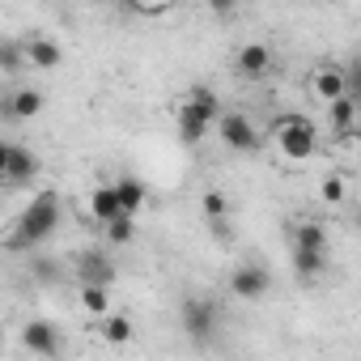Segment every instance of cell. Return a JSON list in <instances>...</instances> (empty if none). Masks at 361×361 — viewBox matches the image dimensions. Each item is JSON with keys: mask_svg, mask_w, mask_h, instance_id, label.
<instances>
[{"mask_svg": "<svg viewBox=\"0 0 361 361\" xmlns=\"http://www.w3.org/2000/svg\"><path fill=\"white\" fill-rule=\"evenodd\" d=\"M22 68H26L22 39H0V73H5V77H18Z\"/></svg>", "mask_w": 361, "mask_h": 361, "instance_id": "obj_22", "label": "cell"}, {"mask_svg": "<svg viewBox=\"0 0 361 361\" xmlns=\"http://www.w3.org/2000/svg\"><path fill=\"white\" fill-rule=\"evenodd\" d=\"M60 213H64L60 196H56V192H39V196L22 209V217L13 221V230L5 234V247H9V251H35V247H43V243L60 230Z\"/></svg>", "mask_w": 361, "mask_h": 361, "instance_id": "obj_1", "label": "cell"}, {"mask_svg": "<svg viewBox=\"0 0 361 361\" xmlns=\"http://www.w3.org/2000/svg\"><path fill=\"white\" fill-rule=\"evenodd\" d=\"M310 94H314L319 102H331V98L348 94V90H344V73H340V68H319V73L310 77Z\"/></svg>", "mask_w": 361, "mask_h": 361, "instance_id": "obj_16", "label": "cell"}, {"mask_svg": "<svg viewBox=\"0 0 361 361\" xmlns=\"http://www.w3.org/2000/svg\"><path fill=\"white\" fill-rule=\"evenodd\" d=\"M234 64H238V73H243V77L259 81V77H268V73H272V47H268V43H243Z\"/></svg>", "mask_w": 361, "mask_h": 361, "instance_id": "obj_11", "label": "cell"}, {"mask_svg": "<svg viewBox=\"0 0 361 361\" xmlns=\"http://www.w3.org/2000/svg\"><path fill=\"white\" fill-rule=\"evenodd\" d=\"M209 226H213L217 243H230V217H209Z\"/></svg>", "mask_w": 361, "mask_h": 361, "instance_id": "obj_26", "label": "cell"}, {"mask_svg": "<svg viewBox=\"0 0 361 361\" xmlns=\"http://www.w3.org/2000/svg\"><path fill=\"white\" fill-rule=\"evenodd\" d=\"M289 238H293V247H319V251H327V226H319V221H302V226H293Z\"/></svg>", "mask_w": 361, "mask_h": 361, "instance_id": "obj_21", "label": "cell"}, {"mask_svg": "<svg viewBox=\"0 0 361 361\" xmlns=\"http://www.w3.org/2000/svg\"><path fill=\"white\" fill-rule=\"evenodd\" d=\"M217 115H221V98H217L209 85H192V90H188V98H183V106H178V115H174L178 136H183L188 145L204 140V136H209V128L217 123Z\"/></svg>", "mask_w": 361, "mask_h": 361, "instance_id": "obj_2", "label": "cell"}, {"mask_svg": "<svg viewBox=\"0 0 361 361\" xmlns=\"http://www.w3.org/2000/svg\"><path fill=\"white\" fill-rule=\"evenodd\" d=\"M344 196H348V178H344V174H327V178H323V200H327V204H340Z\"/></svg>", "mask_w": 361, "mask_h": 361, "instance_id": "obj_23", "label": "cell"}, {"mask_svg": "<svg viewBox=\"0 0 361 361\" xmlns=\"http://www.w3.org/2000/svg\"><path fill=\"white\" fill-rule=\"evenodd\" d=\"M276 145H281L285 157L306 161V157L319 149V128H314V119H306V115H281V119H276Z\"/></svg>", "mask_w": 361, "mask_h": 361, "instance_id": "obj_3", "label": "cell"}, {"mask_svg": "<svg viewBox=\"0 0 361 361\" xmlns=\"http://www.w3.org/2000/svg\"><path fill=\"white\" fill-rule=\"evenodd\" d=\"M77 272H81V281H94V285H111L115 281V268H111V259L102 251H85L77 259Z\"/></svg>", "mask_w": 361, "mask_h": 361, "instance_id": "obj_15", "label": "cell"}, {"mask_svg": "<svg viewBox=\"0 0 361 361\" xmlns=\"http://www.w3.org/2000/svg\"><path fill=\"white\" fill-rule=\"evenodd\" d=\"M39 178V153L30 145H9V161H5V174L0 183H13V188H30Z\"/></svg>", "mask_w": 361, "mask_h": 361, "instance_id": "obj_8", "label": "cell"}, {"mask_svg": "<svg viewBox=\"0 0 361 361\" xmlns=\"http://www.w3.org/2000/svg\"><path fill=\"white\" fill-rule=\"evenodd\" d=\"M35 276H39V281H56V268H51V264H43V259H39V264H35Z\"/></svg>", "mask_w": 361, "mask_h": 361, "instance_id": "obj_27", "label": "cell"}, {"mask_svg": "<svg viewBox=\"0 0 361 361\" xmlns=\"http://www.w3.org/2000/svg\"><path fill=\"white\" fill-rule=\"evenodd\" d=\"M47 106V98L39 90H9L5 98H0V119H9V123H26V119H39Z\"/></svg>", "mask_w": 361, "mask_h": 361, "instance_id": "obj_7", "label": "cell"}, {"mask_svg": "<svg viewBox=\"0 0 361 361\" xmlns=\"http://www.w3.org/2000/svg\"><path fill=\"white\" fill-rule=\"evenodd\" d=\"M22 344H26V353H39V357H60V353H64V336H60V327L47 323V319L26 323Z\"/></svg>", "mask_w": 361, "mask_h": 361, "instance_id": "obj_9", "label": "cell"}, {"mask_svg": "<svg viewBox=\"0 0 361 361\" xmlns=\"http://www.w3.org/2000/svg\"><path fill=\"white\" fill-rule=\"evenodd\" d=\"M327 123H331V132L348 136V132L357 128V98H353V94L331 98V102H327Z\"/></svg>", "mask_w": 361, "mask_h": 361, "instance_id": "obj_13", "label": "cell"}, {"mask_svg": "<svg viewBox=\"0 0 361 361\" xmlns=\"http://www.w3.org/2000/svg\"><path fill=\"white\" fill-rule=\"evenodd\" d=\"M178 323H183V331L192 340H209L217 331V306L209 298H183V306H178Z\"/></svg>", "mask_w": 361, "mask_h": 361, "instance_id": "obj_5", "label": "cell"}, {"mask_svg": "<svg viewBox=\"0 0 361 361\" xmlns=\"http://www.w3.org/2000/svg\"><path fill=\"white\" fill-rule=\"evenodd\" d=\"M230 293L243 298V302H259V298L272 293V272L264 264H238L230 272Z\"/></svg>", "mask_w": 361, "mask_h": 361, "instance_id": "obj_6", "label": "cell"}, {"mask_svg": "<svg viewBox=\"0 0 361 361\" xmlns=\"http://www.w3.org/2000/svg\"><path fill=\"white\" fill-rule=\"evenodd\" d=\"M132 331H136V327H132V319H128V314H111V310H106V314H98V336H102L106 344H128V340H132Z\"/></svg>", "mask_w": 361, "mask_h": 361, "instance_id": "obj_19", "label": "cell"}, {"mask_svg": "<svg viewBox=\"0 0 361 361\" xmlns=\"http://www.w3.org/2000/svg\"><path fill=\"white\" fill-rule=\"evenodd\" d=\"M213 128H217V136H221L234 153H255V149H259V128H255L247 115H238V111H221Z\"/></svg>", "mask_w": 361, "mask_h": 361, "instance_id": "obj_4", "label": "cell"}, {"mask_svg": "<svg viewBox=\"0 0 361 361\" xmlns=\"http://www.w3.org/2000/svg\"><path fill=\"white\" fill-rule=\"evenodd\" d=\"M115 200H119V209L123 213H140L145 204H149V183H145V178H136V174H123V178H115Z\"/></svg>", "mask_w": 361, "mask_h": 361, "instance_id": "obj_12", "label": "cell"}, {"mask_svg": "<svg viewBox=\"0 0 361 361\" xmlns=\"http://www.w3.org/2000/svg\"><path fill=\"white\" fill-rule=\"evenodd\" d=\"M209 13L221 18V22H230V18L238 13V0H209Z\"/></svg>", "mask_w": 361, "mask_h": 361, "instance_id": "obj_25", "label": "cell"}, {"mask_svg": "<svg viewBox=\"0 0 361 361\" xmlns=\"http://www.w3.org/2000/svg\"><path fill=\"white\" fill-rule=\"evenodd\" d=\"M136 238V217L132 213H115L111 221H106V243L111 247H128Z\"/></svg>", "mask_w": 361, "mask_h": 361, "instance_id": "obj_20", "label": "cell"}, {"mask_svg": "<svg viewBox=\"0 0 361 361\" xmlns=\"http://www.w3.org/2000/svg\"><path fill=\"white\" fill-rule=\"evenodd\" d=\"M90 5H106V0H90Z\"/></svg>", "mask_w": 361, "mask_h": 361, "instance_id": "obj_29", "label": "cell"}, {"mask_svg": "<svg viewBox=\"0 0 361 361\" xmlns=\"http://www.w3.org/2000/svg\"><path fill=\"white\" fill-rule=\"evenodd\" d=\"M204 217H230V200L221 192H204Z\"/></svg>", "mask_w": 361, "mask_h": 361, "instance_id": "obj_24", "label": "cell"}, {"mask_svg": "<svg viewBox=\"0 0 361 361\" xmlns=\"http://www.w3.org/2000/svg\"><path fill=\"white\" fill-rule=\"evenodd\" d=\"M293 272L302 281H319L327 272V251H319V247H293Z\"/></svg>", "mask_w": 361, "mask_h": 361, "instance_id": "obj_14", "label": "cell"}, {"mask_svg": "<svg viewBox=\"0 0 361 361\" xmlns=\"http://www.w3.org/2000/svg\"><path fill=\"white\" fill-rule=\"evenodd\" d=\"M5 161H9V140L0 136V174H5Z\"/></svg>", "mask_w": 361, "mask_h": 361, "instance_id": "obj_28", "label": "cell"}, {"mask_svg": "<svg viewBox=\"0 0 361 361\" xmlns=\"http://www.w3.org/2000/svg\"><path fill=\"white\" fill-rule=\"evenodd\" d=\"M22 56H26V68H39V73H51V68H60V60H64L60 43L47 39V35H30V39H22Z\"/></svg>", "mask_w": 361, "mask_h": 361, "instance_id": "obj_10", "label": "cell"}, {"mask_svg": "<svg viewBox=\"0 0 361 361\" xmlns=\"http://www.w3.org/2000/svg\"><path fill=\"white\" fill-rule=\"evenodd\" d=\"M77 302H81V310L85 314H106L111 310V285H94V281H81V293H77Z\"/></svg>", "mask_w": 361, "mask_h": 361, "instance_id": "obj_18", "label": "cell"}, {"mask_svg": "<svg viewBox=\"0 0 361 361\" xmlns=\"http://www.w3.org/2000/svg\"><path fill=\"white\" fill-rule=\"evenodd\" d=\"M115 213H123L119 200H115V188H111V183H98V188L90 192V217H94L98 226H106Z\"/></svg>", "mask_w": 361, "mask_h": 361, "instance_id": "obj_17", "label": "cell"}]
</instances>
